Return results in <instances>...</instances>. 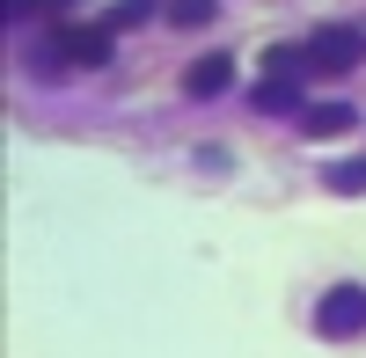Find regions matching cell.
<instances>
[{
	"label": "cell",
	"mask_w": 366,
	"mask_h": 358,
	"mask_svg": "<svg viewBox=\"0 0 366 358\" xmlns=\"http://www.w3.org/2000/svg\"><path fill=\"white\" fill-rule=\"evenodd\" d=\"M110 37H117V29L110 22H66V29H59V37H51V51H37V73H66V66H103V58H110Z\"/></svg>",
	"instance_id": "cell-1"
},
{
	"label": "cell",
	"mask_w": 366,
	"mask_h": 358,
	"mask_svg": "<svg viewBox=\"0 0 366 358\" xmlns=\"http://www.w3.org/2000/svg\"><path fill=\"white\" fill-rule=\"evenodd\" d=\"M308 58H315V73H352V66H366V37H359L352 22L315 29V37H308Z\"/></svg>",
	"instance_id": "cell-2"
},
{
	"label": "cell",
	"mask_w": 366,
	"mask_h": 358,
	"mask_svg": "<svg viewBox=\"0 0 366 358\" xmlns=\"http://www.w3.org/2000/svg\"><path fill=\"white\" fill-rule=\"evenodd\" d=\"M315 329H322V337H359V329H366V292H359V285H330L322 307H315Z\"/></svg>",
	"instance_id": "cell-3"
},
{
	"label": "cell",
	"mask_w": 366,
	"mask_h": 358,
	"mask_svg": "<svg viewBox=\"0 0 366 358\" xmlns=\"http://www.w3.org/2000/svg\"><path fill=\"white\" fill-rule=\"evenodd\" d=\"M227 81H234V66H227L220 51H205V58H191V66H183V96H191V103H205V96H220Z\"/></svg>",
	"instance_id": "cell-4"
},
{
	"label": "cell",
	"mask_w": 366,
	"mask_h": 358,
	"mask_svg": "<svg viewBox=\"0 0 366 358\" xmlns=\"http://www.w3.org/2000/svg\"><path fill=\"white\" fill-rule=\"evenodd\" d=\"M352 125H359L352 103H315V110H300V132H308V139H345Z\"/></svg>",
	"instance_id": "cell-5"
},
{
	"label": "cell",
	"mask_w": 366,
	"mask_h": 358,
	"mask_svg": "<svg viewBox=\"0 0 366 358\" xmlns=\"http://www.w3.org/2000/svg\"><path fill=\"white\" fill-rule=\"evenodd\" d=\"M249 110L257 117H300V81H257Z\"/></svg>",
	"instance_id": "cell-6"
},
{
	"label": "cell",
	"mask_w": 366,
	"mask_h": 358,
	"mask_svg": "<svg viewBox=\"0 0 366 358\" xmlns=\"http://www.w3.org/2000/svg\"><path fill=\"white\" fill-rule=\"evenodd\" d=\"M308 73H315V58H308V51H293V44L264 51V81H308Z\"/></svg>",
	"instance_id": "cell-7"
},
{
	"label": "cell",
	"mask_w": 366,
	"mask_h": 358,
	"mask_svg": "<svg viewBox=\"0 0 366 358\" xmlns=\"http://www.w3.org/2000/svg\"><path fill=\"white\" fill-rule=\"evenodd\" d=\"M322 183L337 190V198H366V161H337V168L322 175Z\"/></svg>",
	"instance_id": "cell-8"
},
{
	"label": "cell",
	"mask_w": 366,
	"mask_h": 358,
	"mask_svg": "<svg viewBox=\"0 0 366 358\" xmlns=\"http://www.w3.org/2000/svg\"><path fill=\"white\" fill-rule=\"evenodd\" d=\"M162 15H169L176 29H205V22H212V0H169Z\"/></svg>",
	"instance_id": "cell-9"
},
{
	"label": "cell",
	"mask_w": 366,
	"mask_h": 358,
	"mask_svg": "<svg viewBox=\"0 0 366 358\" xmlns=\"http://www.w3.org/2000/svg\"><path fill=\"white\" fill-rule=\"evenodd\" d=\"M147 15H154V0H117V8H110V29H139Z\"/></svg>",
	"instance_id": "cell-10"
},
{
	"label": "cell",
	"mask_w": 366,
	"mask_h": 358,
	"mask_svg": "<svg viewBox=\"0 0 366 358\" xmlns=\"http://www.w3.org/2000/svg\"><path fill=\"white\" fill-rule=\"evenodd\" d=\"M66 0H8V15H59Z\"/></svg>",
	"instance_id": "cell-11"
}]
</instances>
